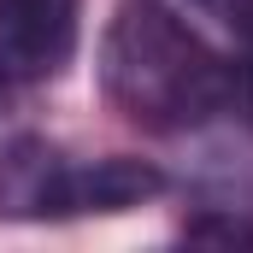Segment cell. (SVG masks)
Masks as SVG:
<instances>
[{
    "mask_svg": "<svg viewBox=\"0 0 253 253\" xmlns=\"http://www.w3.org/2000/svg\"><path fill=\"white\" fill-rule=\"evenodd\" d=\"M100 88L129 124L177 135L230 112V59L159 0H124L100 36Z\"/></svg>",
    "mask_w": 253,
    "mask_h": 253,
    "instance_id": "obj_1",
    "label": "cell"
},
{
    "mask_svg": "<svg viewBox=\"0 0 253 253\" xmlns=\"http://www.w3.org/2000/svg\"><path fill=\"white\" fill-rule=\"evenodd\" d=\"M0 88H6V83H0Z\"/></svg>",
    "mask_w": 253,
    "mask_h": 253,
    "instance_id": "obj_6",
    "label": "cell"
},
{
    "mask_svg": "<svg viewBox=\"0 0 253 253\" xmlns=\"http://www.w3.org/2000/svg\"><path fill=\"white\" fill-rule=\"evenodd\" d=\"M83 36V0H0V83L59 77Z\"/></svg>",
    "mask_w": 253,
    "mask_h": 253,
    "instance_id": "obj_3",
    "label": "cell"
},
{
    "mask_svg": "<svg viewBox=\"0 0 253 253\" xmlns=\"http://www.w3.org/2000/svg\"><path fill=\"white\" fill-rule=\"evenodd\" d=\"M189 6H200V12L218 18L242 47H253V0H189Z\"/></svg>",
    "mask_w": 253,
    "mask_h": 253,
    "instance_id": "obj_5",
    "label": "cell"
},
{
    "mask_svg": "<svg viewBox=\"0 0 253 253\" xmlns=\"http://www.w3.org/2000/svg\"><path fill=\"white\" fill-rule=\"evenodd\" d=\"M183 242H224V248H253V224L230 218V212H206L183 224Z\"/></svg>",
    "mask_w": 253,
    "mask_h": 253,
    "instance_id": "obj_4",
    "label": "cell"
},
{
    "mask_svg": "<svg viewBox=\"0 0 253 253\" xmlns=\"http://www.w3.org/2000/svg\"><path fill=\"white\" fill-rule=\"evenodd\" d=\"M165 194V171L147 159H65L42 135H24L0 153V218L18 224H59V218H94V212H129Z\"/></svg>",
    "mask_w": 253,
    "mask_h": 253,
    "instance_id": "obj_2",
    "label": "cell"
}]
</instances>
